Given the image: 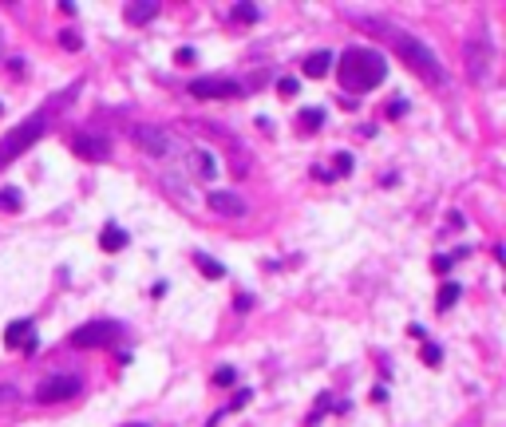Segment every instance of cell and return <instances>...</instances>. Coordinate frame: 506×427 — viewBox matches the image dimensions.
Listing matches in <instances>:
<instances>
[{"instance_id": "cell-11", "label": "cell", "mask_w": 506, "mask_h": 427, "mask_svg": "<svg viewBox=\"0 0 506 427\" xmlns=\"http://www.w3.org/2000/svg\"><path fill=\"white\" fill-rule=\"evenodd\" d=\"M467 67H471V76L474 79H483L487 76V67H490V47H487V36H478V47L467 44Z\"/></svg>"}, {"instance_id": "cell-8", "label": "cell", "mask_w": 506, "mask_h": 427, "mask_svg": "<svg viewBox=\"0 0 506 427\" xmlns=\"http://www.w3.org/2000/svg\"><path fill=\"white\" fill-rule=\"evenodd\" d=\"M72 151L79 158H87V162H99V158H107V139L103 135H76L72 139Z\"/></svg>"}, {"instance_id": "cell-27", "label": "cell", "mask_w": 506, "mask_h": 427, "mask_svg": "<svg viewBox=\"0 0 506 427\" xmlns=\"http://www.w3.org/2000/svg\"><path fill=\"white\" fill-rule=\"evenodd\" d=\"M352 171V155H336V174H348Z\"/></svg>"}, {"instance_id": "cell-28", "label": "cell", "mask_w": 506, "mask_h": 427, "mask_svg": "<svg viewBox=\"0 0 506 427\" xmlns=\"http://www.w3.org/2000/svg\"><path fill=\"white\" fill-rule=\"evenodd\" d=\"M60 44H63V47H79V36H76V32H63Z\"/></svg>"}, {"instance_id": "cell-19", "label": "cell", "mask_w": 506, "mask_h": 427, "mask_svg": "<svg viewBox=\"0 0 506 427\" xmlns=\"http://www.w3.org/2000/svg\"><path fill=\"white\" fill-rule=\"evenodd\" d=\"M455 300H459V285H455V281L439 285V297H435V305H439V309H451Z\"/></svg>"}, {"instance_id": "cell-17", "label": "cell", "mask_w": 506, "mask_h": 427, "mask_svg": "<svg viewBox=\"0 0 506 427\" xmlns=\"http://www.w3.org/2000/svg\"><path fill=\"white\" fill-rule=\"evenodd\" d=\"M320 123H324V111H320V107H305V111H300V131H316Z\"/></svg>"}, {"instance_id": "cell-29", "label": "cell", "mask_w": 506, "mask_h": 427, "mask_svg": "<svg viewBox=\"0 0 506 427\" xmlns=\"http://www.w3.org/2000/svg\"><path fill=\"white\" fill-rule=\"evenodd\" d=\"M131 427H146V424H131Z\"/></svg>"}, {"instance_id": "cell-13", "label": "cell", "mask_w": 506, "mask_h": 427, "mask_svg": "<svg viewBox=\"0 0 506 427\" xmlns=\"http://www.w3.org/2000/svg\"><path fill=\"white\" fill-rule=\"evenodd\" d=\"M190 261H194V265L202 269V273L210 277V281H221V277H226V265H221V261H214V257H206L202 250H194V253H190Z\"/></svg>"}, {"instance_id": "cell-6", "label": "cell", "mask_w": 506, "mask_h": 427, "mask_svg": "<svg viewBox=\"0 0 506 427\" xmlns=\"http://www.w3.org/2000/svg\"><path fill=\"white\" fill-rule=\"evenodd\" d=\"M131 139L139 142L142 151L151 158H166L174 151V139L162 131V127H155V123H139V127H131Z\"/></svg>"}, {"instance_id": "cell-7", "label": "cell", "mask_w": 506, "mask_h": 427, "mask_svg": "<svg viewBox=\"0 0 506 427\" xmlns=\"http://www.w3.org/2000/svg\"><path fill=\"white\" fill-rule=\"evenodd\" d=\"M190 95H198V99H234V95H241V83L237 79H194Z\"/></svg>"}, {"instance_id": "cell-1", "label": "cell", "mask_w": 506, "mask_h": 427, "mask_svg": "<svg viewBox=\"0 0 506 427\" xmlns=\"http://www.w3.org/2000/svg\"><path fill=\"white\" fill-rule=\"evenodd\" d=\"M364 28L372 32V36H380L424 83H431V87H443V83H447V72H443L439 56H435L419 36H411V32H404V28H392V24H384V20H364Z\"/></svg>"}, {"instance_id": "cell-3", "label": "cell", "mask_w": 506, "mask_h": 427, "mask_svg": "<svg viewBox=\"0 0 506 427\" xmlns=\"http://www.w3.org/2000/svg\"><path fill=\"white\" fill-rule=\"evenodd\" d=\"M44 127H47V123H44V115H28V119H24L20 127H12V131H8V135L0 139V166H8L12 158L24 155L32 142L44 135Z\"/></svg>"}, {"instance_id": "cell-23", "label": "cell", "mask_w": 506, "mask_h": 427, "mask_svg": "<svg viewBox=\"0 0 506 427\" xmlns=\"http://www.w3.org/2000/svg\"><path fill=\"white\" fill-rule=\"evenodd\" d=\"M194 60H198V56H194V47H178V56H174V63H182V67H190Z\"/></svg>"}, {"instance_id": "cell-22", "label": "cell", "mask_w": 506, "mask_h": 427, "mask_svg": "<svg viewBox=\"0 0 506 427\" xmlns=\"http://www.w3.org/2000/svg\"><path fill=\"white\" fill-rule=\"evenodd\" d=\"M194 155H198V174H202V178H210V174H214V158L206 155V151H194Z\"/></svg>"}, {"instance_id": "cell-9", "label": "cell", "mask_w": 506, "mask_h": 427, "mask_svg": "<svg viewBox=\"0 0 506 427\" xmlns=\"http://www.w3.org/2000/svg\"><path fill=\"white\" fill-rule=\"evenodd\" d=\"M4 344H16V348H24V352H36V329H32V320H12V325L4 329Z\"/></svg>"}, {"instance_id": "cell-14", "label": "cell", "mask_w": 506, "mask_h": 427, "mask_svg": "<svg viewBox=\"0 0 506 427\" xmlns=\"http://www.w3.org/2000/svg\"><path fill=\"white\" fill-rule=\"evenodd\" d=\"M123 16H126V24H151L158 16V4H126Z\"/></svg>"}, {"instance_id": "cell-21", "label": "cell", "mask_w": 506, "mask_h": 427, "mask_svg": "<svg viewBox=\"0 0 506 427\" xmlns=\"http://www.w3.org/2000/svg\"><path fill=\"white\" fill-rule=\"evenodd\" d=\"M234 380H237L234 368H218V372H214V384H218V388H234Z\"/></svg>"}, {"instance_id": "cell-10", "label": "cell", "mask_w": 506, "mask_h": 427, "mask_svg": "<svg viewBox=\"0 0 506 427\" xmlns=\"http://www.w3.org/2000/svg\"><path fill=\"white\" fill-rule=\"evenodd\" d=\"M210 210H214V214H226V218H241V214H245V202H241L237 194H230V190H214V194H210Z\"/></svg>"}, {"instance_id": "cell-2", "label": "cell", "mask_w": 506, "mask_h": 427, "mask_svg": "<svg viewBox=\"0 0 506 427\" xmlns=\"http://www.w3.org/2000/svg\"><path fill=\"white\" fill-rule=\"evenodd\" d=\"M384 76H388V63H384L380 52L348 47L340 56V83H344V91H372Z\"/></svg>"}, {"instance_id": "cell-12", "label": "cell", "mask_w": 506, "mask_h": 427, "mask_svg": "<svg viewBox=\"0 0 506 427\" xmlns=\"http://www.w3.org/2000/svg\"><path fill=\"white\" fill-rule=\"evenodd\" d=\"M99 245H103L107 253H119V250H126V234L115 226V221H107V226H103V234H99Z\"/></svg>"}, {"instance_id": "cell-18", "label": "cell", "mask_w": 506, "mask_h": 427, "mask_svg": "<svg viewBox=\"0 0 506 427\" xmlns=\"http://www.w3.org/2000/svg\"><path fill=\"white\" fill-rule=\"evenodd\" d=\"M20 202H24V198H20V190H16V186H4V190H0V210L16 214V210H20Z\"/></svg>"}, {"instance_id": "cell-4", "label": "cell", "mask_w": 506, "mask_h": 427, "mask_svg": "<svg viewBox=\"0 0 506 427\" xmlns=\"http://www.w3.org/2000/svg\"><path fill=\"white\" fill-rule=\"evenodd\" d=\"M79 376H72V372H52V376L40 380V388H36V399L40 404H63V399H72V395H79Z\"/></svg>"}, {"instance_id": "cell-16", "label": "cell", "mask_w": 506, "mask_h": 427, "mask_svg": "<svg viewBox=\"0 0 506 427\" xmlns=\"http://www.w3.org/2000/svg\"><path fill=\"white\" fill-rule=\"evenodd\" d=\"M230 16H234L237 24H253V20H261V8H257V4H234Z\"/></svg>"}, {"instance_id": "cell-25", "label": "cell", "mask_w": 506, "mask_h": 427, "mask_svg": "<svg viewBox=\"0 0 506 427\" xmlns=\"http://www.w3.org/2000/svg\"><path fill=\"white\" fill-rule=\"evenodd\" d=\"M277 95H285V99L297 95V79H281V83H277Z\"/></svg>"}, {"instance_id": "cell-24", "label": "cell", "mask_w": 506, "mask_h": 427, "mask_svg": "<svg viewBox=\"0 0 506 427\" xmlns=\"http://www.w3.org/2000/svg\"><path fill=\"white\" fill-rule=\"evenodd\" d=\"M250 399H253V392H250V388H241V392L234 395V404H230V411H237V408H245V404H250Z\"/></svg>"}, {"instance_id": "cell-15", "label": "cell", "mask_w": 506, "mask_h": 427, "mask_svg": "<svg viewBox=\"0 0 506 427\" xmlns=\"http://www.w3.org/2000/svg\"><path fill=\"white\" fill-rule=\"evenodd\" d=\"M329 67H332V56H329V52H313V56L305 60V76L320 79V76H329Z\"/></svg>"}, {"instance_id": "cell-26", "label": "cell", "mask_w": 506, "mask_h": 427, "mask_svg": "<svg viewBox=\"0 0 506 427\" xmlns=\"http://www.w3.org/2000/svg\"><path fill=\"white\" fill-rule=\"evenodd\" d=\"M16 395H20V392H16L12 384H0V404H12Z\"/></svg>"}, {"instance_id": "cell-5", "label": "cell", "mask_w": 506, "mask_h": 427, "mask_svg": "<svg viewBox=\"0 0 506 427\" xmlns=\"http://www.w3.org/2000/svg\"><path fill=\"white\" fill-rule=\"evenodd\" d=\"M123 336V329L115 320H91V325H79L72 332V344L76 348H103V344H115Z\"/></svg>"}, {"instance_id": "cell-20", "label": "cell", "mask_w": 506, "mask_h": 427, "mask_svg": "<svg viewBox=\"0 0 506 427\" xmlns=\"http://www.w3.org/2000/svg\"><path fill=\"white\" fill-rule=\"evenodd\" d=\"M419 356H424V364H431V368H435V364L443 360V348L439 344H424V348H419Z\"/></svg>"}]
</instances>
